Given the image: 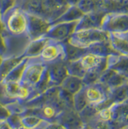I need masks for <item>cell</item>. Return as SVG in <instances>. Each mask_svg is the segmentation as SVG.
<instances>
[{
	"mask_svg": "<svg viewBox=\"0 0 128 129\" xmlns=\"http://www.w3.org/2000/svg\"><path fill=\"white\" fill-rule=\"evenodd\" d=\"M109 40V33L100 29H76L68 40L69 42L78 47L88 49L94 44Z\"/></svg>",
	"mask_w": 128,
	"mask_h": 129,
	"instance_id": "1",
	"label": "cell"
},
{
	"mask_svg": "<svg viewBox=\"0 0 128 129\" xmlns=\"http://www.w3.org/2000/svg\"><path fill=\"white\" fill-rule=\"evenodd\" d=\"M85 13L78 6V4L70 5L66 12L60 17L58 22H76L82 19Z\"/></svg>",
	"mask_w": 128,
	"mask_h": 129,
	"instance_id": "18",
	"label": "cell"
},
{
	"mask_svg": "<svg viewBox=\"0 0 128 129\" xmlns=\"http://www.w3.org/2000/svg\"><path fill=\"white\" fill-rule=\"evenodd\" d=\"M84 86L85 85L83 83L82 78L72 76V75H68L62 83V88L69 92L72 96L79 92Z\"/></svg>",
	"mask_w": 128,
	"mask_h": 129,
	"instance_id": "14",
	"label": "cell"
},
{
	"mask_svg": "<svg viewBox=\"0 0 128 129\" xmlns=\"http://www.w3.org/2000/svg\"><path fill=\"white\" fill-rule=\"evenodd\" d=\"M83 92L88 105L96 107L98 109L104 107L111 106L109 102V89L102 83L97 82L95 84L86 85L83 86Z\"/></svg>",
	"mask_w": 128,
	"mask_h": 129,
	"instance_id": "2",
	"label": "cell"
},
{
	"mask_svg": "<svg viewBox=\"0 0 128 129\" xmlns=\"http://www.w3.org/2000/svg\"><path fill=\"white\" fill-rule=\"evenodd\" d=\"M46 73V67L42 60L40 63L31 64L25 71V82L30 86H35L42 81Z\"/></svg>",
	"mask_w": 128,
	"mask_h": 129,
	"instance_id": "10",
	"label": "cell"
},
{
	"mask_svg": "<svg viewBox=\"0 0 128 129\" xmlns=\"http://www.w3.org/2000/svg\"><path fill=\"white\" fill-rule=\"evenodd\" d=\"M88 106V103L86 100L82 89L79 92H78L77 94H75L74 96V109L79 113L81 111H83Z\"/></svg>",
	"mask_w": 128,
	"mask_h": 129,
	"instance_id": "24",
	"label": "cell"
},
{
	"mask_svg": "<svg viewBox=\"0 0 128 129\" xmlns=\"http://www.w3.org/2000/svg\"><path fill=\"white\" fill-rule=\"evenodd\" d=\"M128 79L126 77L117 71L116 70L113 68H107L103 72L99 82L102 83L108 89L111 90L126 83Z\"/></svg>",
	"mask_w": 128,
	"mask_h": 129,
	"instance_id": "7",
	"label": "cell"
},
{
	"mask_svg": "<svg viewBox=\"0 0 128 129\" xmlns=\"http://www.w3.org/2000/svg\"><path fill=\"white\" fill-rule=\"evenodd\" d=\"M107 68H104V67H99V68L88 70V71H86L83 77V81L85 86L86 85L95 84L100 81V79L102 76L103 72Z\"/></svg>",
	"mask_w": 128,
	"mask_h": 129,
	"instance_id": "19",
	"label": "cell"
},
{
	"mask_svg": "<svg viewBox=\"0 0 128 129\" xmlns=\"http://www.w3.org/2000/svg\"><path fill=\"white\" fill-rule=\"evenodd\" d=\"M114 118H115L114 110L113 107H112V105H111L108 106V107H104L100 108L98 110V112L96 114V117L95 120H99L100 122L108 123V124L111 126V123L114 122Z\"/></svg>",
	"mask_w": 128,
	"mask_h": 129,
	"instance_id": "21",
	"label": "cell"
},
{
	"mask_svg": "<svg viewBox=\"0 0 128 129\" xmlns=\"http://www.w3.org/2000/svg\"><path fill=\"white\" fill-rule=\"evenodd\" d=\"M67 71H68L69 75L72 76L80 77L83 79V76L85 74V71L83 70V68L81 66V64L79 62V60H71V61H67Z\"/></svg>",
	"mask_w": 128,
	"mask_h": 129,
	"instance_id": "23",
	"label": "cell"
},
{
	"mask_svg": "<svg viewBox=\"0 0 128 129\" xmlns=\"http://www.w3.org/2000/svg\"><path fill=\"white\" fill-rule=\"evenodd\" d=\"M108 68H113L128 79V56L111 55L107 57Z\"/></svg>",
	"mask_w": 128,
	"mask_h": 129,
	"instance_id": "12",
	"label": "cell"
},
{
	"mask_svg": "<svg viewBox=\"0 0 128 129\" xmlns=\"http://www.w3.org/2000/svg\"><path fill=\"white\" fill-rule=\"evenodd\" d=\"M64 60H58L57 62L52 63V67L48 73L51 81L56 85H62L63 81L68 76L67 63H63Z\"/></svg>",
	"mask_w": 128,
	"mask_h": 129,
	"instance_id": "11",
	"label": "cell"
},
{
	"mask_svg": "<svg viewBox=\"0 0 128 129\" xmlns=\"http://www.w3.org/2000/svg\"><path fill=\"white\" fill-rule=\"evenodd\" d=\"M107 13L103 9L88 12L78 21L77 29H100L102 28L104 17Z\"/></svg>",
	"mask_w": 128,
	"mask_h": 129,
	"instance_id": "6",
	"label": "cell"
},
{
	"mask_svg": "<svg viewBox=\"0 0 128 129\" xmlns=\"http://www.w3.org/2000/svg\"><path fill=\"white\" fill-rule=\"evenodd\" d=\"M7 94L11 97L20 98V99H26L30 94L28 87L22 86L17 81H9L5 86Z\"/></svg>",
	"mask_w": 128,
	"mask_h": 129,
	"instance_id": "15",
	"label": "cell"
},
{
	"mask_svg": "<svg viewBox=\"0 0 128 129\" xmlns=\"http://www.w3.org/2000/svg\"><path fill=\"white\" fill-rule=\"evenodd\" d=\"M81 66L85 71L99 67L108 68L107 57L101 56L87 50L81 57L78 59Z\"/></svg>",
	"mask_w": 128,
	"mask_h": 129,
	"instance_id": "9",
	"label": "cell"
},
{
	"mask_svg": "<svg viewBox=\"0 0 128 129\" xmlns=\"http://www.w3.org/2000/svg\"><path fill=\"white\" fill-rule=\"evenodd\" d=\"M88 50L96 54V55L104 56V57H108L109 55H118L114 50V49L112 48L111 42H109V40L106 41H103V42L94 44V45H92L88 48Z\"/></svg>",
	"mask_w": 128,
	"mask_h": 129,
	"instance_id": "17",
	"label": "cell"
},
{
	"mask_svg": "<svg viewBox=\"0 0 128 129\" xmlns=\"http://www.w3.org/2000/svg\"><path fill=\"white\" fill-rule=\"evenodd\" d=\"M8 28L14 35L25 33L29 29V19L23 13L15 11L8 19Z\"/></svg>",
	"mask_w": 128,
	"mask_h": 129,
	"instance_id": "8",
	"label": "cell"
},
{
	"mask_svg": "<svg viewBox=\"0 0 128 129\" xmlns=\"http://www.w3.org/2000/svg\"><path fill=\"white\" fill-rule=\"evenodd\" d=\"M109 42L112 48L118 55L128 56V34H109Z\"/></svg>",
	"mask_w": 128,
	"mask_h": 129,
	"instance_id": "13",
	"label": "cell"
},
{
	"mask_svg": "<svg viewBox=\"0 0 128 129\" xmlns=\"http://www.w3.org/2000/svg\"><path fill=\"white\" fill-rule=\"evenodd\" d=\"M102 29L113 35L128 34V12H109L104 15Z\"/></svg>",
	"mask_w": 128,
	"mask_h": 129,
	"instance_id": "3",
	"label": "cell"
},
{
	"mask_svg": "<svg viewBox=\"0 0 128 129\" xmlns=\"http://www.w3.org/2000/svg\"><path fill=\"white\" fill-rule=\"evenodd\" d=\"M50 40H51V39L48 38L47 36H43V37L35 39V40L30 45L28 53L32 56L40 55L41 51L43 50L44 47H45L46 45V44Z\"/></svg>",
	"mask_w": 128,
	"mask_h": 129,
	"instance_id": "20",
	"label": "cell"
},
{
	"mask_svg": "<svg viewBox=\"0 0 128 129\" xmlns=\"http://www.w3.org/2000/svg\"><path fill=\"white\" fill-rule=\"evenodd\" d=\"M40 59L44 63H54L58 60H65L63 44L51 40L41 51Z\"/></svg>",
	"mask_w": 128,
	"mask_h": 129,
	"instance_id": "5",
	"label": "cell"
},
{
	"mask_svg": "<svg viewBox=\"0 0 128 129\" xmlns=\"http://www.w3.org/2000/svg\"><path fill=\"white\" fill-rule=\"evenodd\" d=\"M102 2L103 0H79L78 6L86 14L88 12L102 9Z\"/></svg>",
	"mask_w": 128,
	"mask_h": 129,
	"instance_id": "22",
	"label": "cell"
},
{
	"mask_svg": "<svg viewBox=\"0 0 128 129\" xmlns=\"http://www.w3.org/2000/svg\"><path fill=\"white\" fill-rule=\"evenodd\" d=\"M59 113V111L57 109V107L51 105H46L41 109V117L45 120L53 119V118L57 117V116Z\"/></svg>",
	"mask_w": 128,
	"mask_h": 129,
	"instance_id": "25",
	"label": "cell"
},
{
	"mask_svg": "<svg viewBox=\"0 0 128 129\" xmlns=\"http://www.w3.org/2000/svg\"><path fill=\"white\" fill-rule=\"evenodd\" d=\"M78 21L76 22H58V24L50 28L46 36L57 42L66 41L77 29Z\"/></svg>",
	"mask_w": 128,
	"mask_h": 129,
	"instance_id": "4",
	"label": "cell"
},
{
	"mask_svg": "<svg viewBox=\"0 0 128 129\" xmlns=\"http://www.w3.org/2000/svg\"><path fill=\"white\" fill-rule=\"evenodd\" d=\"M128 100V81L121 86L116 87L114 89L109 90V103L115 104V103L123 102Z\"/></svg>",
	"mask_w": 128,
	"mask_h": 129,
	"instance_id": "16",
	"label": "cell"
}]
</instances>
